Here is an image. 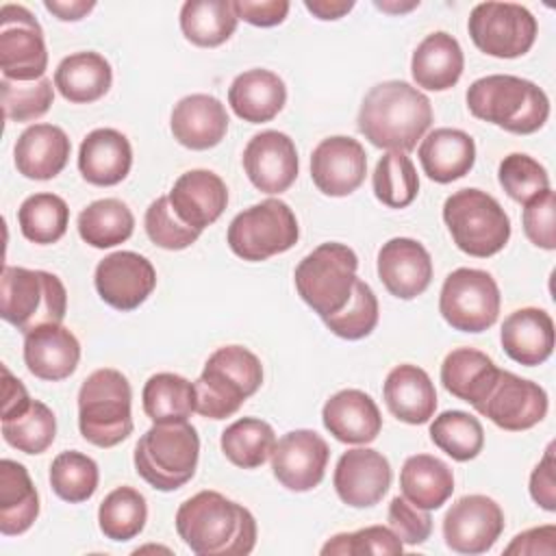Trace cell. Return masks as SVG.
Segmentation results:
<instances>
[{
	"label": "cell",
	"mask_w": 556,
	"mask_h": 556,
	"mask_svg": "<svg viewBox=\"0 0 556 556\" xmlns=\"http://www.w3.org/2000/svg\"><path fill=\"white\" fill-rule=\"evenodd\" d=\"M176 532L200 556H245L256 545L254 515L217 491H200L176 510Z\"/></svg>",
	"instance_id": "1"
},
{
	"label": "cell",
	"mask_w": 556,
	"mask_h": 556,
	"mask_svg": "<svg viewBox=\"0 0 556 556\" xmlns=\"http://www.w3.org/2000/svg\"><path fill=\"white\" fill-rule=\"evenodd\" d=\"M356 122L371 146L406 154L432 126V104L410 83L384 80L367 91Z\"/></svg>",
	"instance_id": "2"
},
{
	"label": "cell",
	"mask_w": 556,
	"mask_h": 556,
	"mask_svg": "<svg viewBox=\"0 0 556 556\" xmlns=\"http://www.w3.org/2000/svg\"><path fill=\"white\" fill-rule=\"evenodd\" d=\"M465 98L473 117L515 135H532L549 117L547 93L513 74L482 76L469 85Z\"/></svg>",
	"instance_id": "3"
},
{
	"label": "cell",
	"mask_w": 556,
	"mask_h": 556,
	"mask_svg": "<svg viewBox=\"0 0 556 556\" xmlns=\"http://www.w3.org/2000/svg\"><path fill=\"white\" fill-rule=\"evenodd\" d=\"M263 384V365L243 345L217 348L204 363L195 387V413L208 419H226Z\"/></svg>",
	"instance_id": "4"
},
{
	"label": "cell",
	"mask_w": 556,
	"mask_h": 556,
	"mask_svg": "<svg viewBox=\"0 0 556 556\" xmlns=\"http://www.w3.org/2000/svg\"><path fill=\"white\" fill-rule=\"evenodd\" d=\"M132 391L128 378L102 367L85 378L78 391V428L87 443L115 447L132 432Z\"/></svg>",
	"instance_id": "5"
},
{
	"label": "cell",
	"mask_w": 556,
	"mask_h": 556,
	"mask_svg": "<svg viewBox=\"0 0 556 556\" xmlns=\"http://www.w3.org/2000/svg\"><path fill=\"white\" fill-rule=\"evenodd\" d=\"M200 437L189 421L154 424L135 445L137 473L159 491L187 484L198 467Z\"/></svg>",
	"instance_id": "6"
},
{
	"label": "cell",
	"mask_w": 556,
	"mask_h": 556,
	"mask_svg": "<svg viewBox=\"0 0 556 556\" xmlns=\"http://www.w3.org/2000/svg\"><path fill=\"white\" fill-rule=\"evenodd\" d=\"M67 311L63 282L43 269L7 265L0 280V315L20 332L43 324H61Z\"/></svg>",
	"instance_id": "7"
},
{
	"label": "cell",
	"mask_w": 556,
	"mask_h": 556,
	"mask_svg": "<svg viewBox=\"0 0 556 556\" xmlns=\"http://www.w3.org/2000/svg\"><path fill=\"white\" fill-rule=\"evenodd\" d=\"M358 256L345 243L328 241L308 252L295 267L298 295L324 319L339 313L352 298Z\"/></svg>",
	"instance_id": "8"
},
{
	"label": "cell",
	"mask_w": 556,
	"mask_h": 556,
	"mask_svg": "<svg viewBox=\"0 0 556 556\" xmlns=\"http://www.w3.org/2000/svg\"><path fill=\"white\" fill-rule=\"evenodd\" d=\"M443 222L456 248L486 258L504 250L510 239V219L500 202L480 189L454 191L443 202Z\"/></svg>",
	"instance_id": "9"
},
{
	"label": "cell",
	"mask_w": 556,
	"mask_h": 556,
	"mask_svg": "<svg viewBox=\"0 0 556 556\" xmlns=\"http://www.w3.org/2000/svg\"><path fill=\"white\" fill-rule=\"evenodd\" d=\"M300 226L287 202L267 198L235 215L228 226V248L243 261L258 263L298 243Z\"/></svg>",
	"instance_id": "10"
},
{
	"label": "cell",
	"mask_w": 556,
	"mask_h": 556,
	"mask_svg": "<svg viewBox=\"0 0 556 556\" xmlns=\"http://www.w3.org/2000/svg\"><path fill=\"white\" fill-rule=\"evenodd\" d=\"M500 287L484 269L458 267L443 280L441 317L460 332H484L500 315Z\"/></svg>",
	"instance_id": "11"
},
{
	"label": "cell",
	"mask_w": 556,
	"mask_h": 556,
	"mask_svg": "<svg viewBox=\"0 0 556 556\" xmlns=\"http://www.w3.org/2000/svg\"><path fill=\"white\" fill-rule=\"evenodd\" d=\"M473 46L495 59L523 56L536 39V17L515 2H480L467 22Z\"/></svg>",
	"instance_id": "12"
},
{
	"label": "cell",
	"mask_w": 556,
	"mask_h": 556,
	"mask_svg": "<svg viewBox=\"0 0 556 556\" xmlns=\"http://www.w3.org/2000/svg\"><path fill=\"white\" fill-rule=\"evenodd\" d=\"M48 50L39 22L22 4L0 9V70L7 80L33 83L43 78Z\"/></svg>",
	"instance_id": "13"
},
{
	"label": "cell",
	"mask_w": 556,
	"mask_h": 556,
	"mask_svg": "<svg viewBox=\"0 0 556 556\" xmlns=\"http://www.w3.org/2000/svg\"><path fill=\"white\" fill-rule=\"evenodd\" d=\"M476 410L502 430L521 432L543 421L547 415V393L541 384L500 369L497 382Z\"/></svg>",
	"instance_id": "14"
},
{
	"label": "cell",
	"mask_w": 556,
	"mask_h": 556,
	"mask_svg": "<svg viewBox=\"0 0 556 556\" xmlns=\"http://www.w3.org/2000/svg\"><path fill=\"white\" fill-rule=\"evenodd\" d=\"M504 530L500 504L486 495L473 493L456 500L443 517V539L452 552L484 554Z\"/></svg>",
	"instance_id": "15"
},
{
	"label": "cell",
	"mask_w": 556,
	"mask_h": 556,
	"mask_svg": "<svg viewBox=\"0 0 556 556\" xmlns=\"http://www.w3.org/2000/svg\"><path fill=\"white\" fill-rule=\"evenodd\" d=\"M269 458L276 480L289 491L304 493L324 480L330 450L315 430L300 428L282 434Z\"/></svg>",
	"instance_id": "16"
},
{
	"label": "cell",
	"mask_w": 556,
	"mask_h": 556,
	"mask_svg": "<svg viewBox=\"0 0 556 556\" xmlns=\"http://www.w3.org/2000/svg\"><path fill=\"white\" fill-rule=\"evenodd\" d=\"M93 285L109 306L117 311H135L154 291L156 271L146 256L119 250L98 263Z\"/></svg>",
	"instance_id": "17"
},
{
	"label": "cell",
	"mask_w": 556,
	"mask_h": 556,
	"mask_svg": "<svg viewBox=\"0 0 556 556\" xmlns=\"http://www.w3.org/2000/svg\"><path fill=\"white\" fill-rule=\"evenodd\" d=\"M367 174L365 148L345 135L321 139L311 154V178L330 198L354 193Z\"/></svg>",
	"instance_id": "18"
},
{
	"label": "cell",
	"mask_w": 556,
	"mask_h": 556,
	"mask_svg": "<svg viewBox=\"0 0 556 556\" xmlns=\"http://www.w3.org/2000/svg\"><path fill=\"white\" fill-rule=\"evenodd\" d=\"M339 500L354 508L378 504L391 486V465L371 447H354L341 454L332 476Z\"/></svg>",
	"instance_id": "19"
},
{
	"label": "cell",
	"mask_w": 556,
	"mask_h": 556,
	"mask_svg": "<svg viewBox=\"0 0 556 556\" xmlns=\"http://www.w3.org/2000/svg\"><path fill=\"white\" fill-rule=\"evenodd\" d=\"M243 169L258 191H287L295 182L300 169L293 139L280 130H263L254 135L243 150Z\"/></svg>",
	"instance_id": "20"
},
{
	"label": "cell",
	"mask_w": 556,
	"mask_h": 556,
	"mask_svg": "<svg viewBox=\"0 0 556 556\" xmlns=\"http://www.w3.org/2000/svg\"><path fill=\"white\" fill-rule=\"evenodd\" d=\"M378 278L391 295L413 300L432 282V258L419 241L393 237L378 252Z\"/></svg>",
	"instance_id": "21"
},
{
	"label": "cell",
	"mask_w": 556,
	"mask_h": 556,
	"mask_svg": "<svg viewBox=\"0 0 556 556\" xmlns=\"http://www.w3.org/2000/svg\"><path fill=\"white\" fill-rule=\"evenodd\" d=\"M78 361L80 343L61 324H43L24 334V363L39 380H65L76 371Z\"/></svg>",
	"instance_id": "22"
},
{
	"label": "cell",
	"mask_w": 556,
	"mask_h": 556,
	"mask_svg": "<svg viewBox=\"0 0 556 556\" xmlns=\"http://www.w3.org/2000/svg\"><path fill=\"white\" fill-rule=\"evenodd\" d=\"M176 215L191 228L204 230L219 219L228 204L226 182L211 169H189L167 193Z\"/></svg>",
	"instance_id": "23"
},
{
	"label": "cell",
	"mask_w": 556,
	"mask_h": 556,
	"mask_svg": "<svg viewBox=\"0 0 556 556\" xmlns=\"http://www.w3.org/2000/svg\"><path fill=\"white\" fill-rule=\"evenodd\" d=\"M324 428L341 443L365 445L371 443L382 430V415L361 389H343L330 395L321 408Z\"/></svg>",
	"instance_id": "24"
},
{
	"label": "cell",
	"mask_w": 556,
	"mask_h": 556,
	"mask_svg": "<svg viewBox=\"0 0 556 556\" xmlns=\"http://www.w3.org/2000/svg\"><path fill=\"white\" fill-rule=\"evenodd\" d=\"M169 128L180 146L189 150H208L226 137L228 113L215 96L191 93L174 106Z\"/></svg>",
	"instance_id": "25"
},
{
	"label": "cell",
	"mask_w": 556,
	"mask_h": 556,
	"mask_svg": "<svg viewBox=\"0 0 556 556\" xmlns=\"http://www.w3.org/2000/svg\"><path fill=\"white\" fill-rule=\"evenodd\" d=\"M500 341L515 363L526 367L541 365L554 352V321L543 308H517L504 319Z\"/></svg>",
	"instance_id": "26"
},
{
	"label": "cell",
	"mask_w": 556,
	"mask_h": 556,
	"mask_svg": "<svg viewBox=\"0 0 556 556\" xmlns=\"http://www.w3.org/2000/svg\"><path fill=\"white\" fill-rule=\"evenodd\" d=\"M72 152L70 137L54 124H33L15 141L13 159L24 178L50 180L63 172Z\"/></svg>",
	"instance_id": "27"
},
{
	"label": "cell",
	"mask_w": 556,
	"mask_h": 556,
	"mask_svg": "<svg viewBox=\"0 0 556 556\" xmlns=\"http://www.w3.org/2000/svg\"><path fill=\"white\" fill-rule=\"evenodd\" d=\"M130 165V141L115 128H96L80 143L78 169L89 185L113 187L128 176Z\"/></svg>",
	"instance_id": "28"
},
{
	"label": "cell",
	"mask_w": 556,
	"mask_h": 556,
	"mask_svg": "<svg viewBox=\"0 0 556 556\" xmlns=\"http://www.w3.org/2000/svg\"><path fill=\"white\" fill-rule=\"evenodd\" d=\"M382 395L389 413L404 424L417 426L434 417L437 391L430 376L417 365H395L384 378Z\"/></svg>",
	"instance_id": "29"
},
{
	"label": "cell",
	"mask_w": 556,
	"mask_h": 556,
	"mask_svg": "<svg viewBox=\"0 0 556 556\" xmlns=\"http://www.w3.org/2000/svg\"><path fill=\"white\" fill-rule=\"evenodd\" d=\"M417 156L424 174L445 185L469 174L476 163V143L460 128H434L421 139Z\"/></svg>",
	"instance_id": "30"
},
{
	"label": "cell",
	"mask_w": 556,
	"mask_h": 556,
	"mask_svg": "<svg viewBox=\"0 0 556 556\" xmlns=\"http://www.w3.org/2000/svg\"><path fill=\"white\" fill-rule=\"evenodd\" d=\"M287 102L282 78L269 70L254 67L235 76L228 87V104L237 117L250 124L274 119Z\"/></svg>",
	"instance_id": "31"
},
{
	"label": "cell",
	"mask_w": 556,
	"mask_h": 556,
	"mask_svg": "<svg viewBox=\"0 0 556 556\" xmlns=\"http://www.w3.org/2000/svg\"><path fill=\"white\" fill-rule=\"evenodd\" d=\"M465 67L460 43L445 30H434L421 39L410 59V74L417 87L428 91L452 89Z\"/></svg>",
	"instance_id": "32"
},
{
	"label": "cell",
	"mask_w": 556,
	"mask_h": 556,
	"mask_svg": "<svg viewBox=\"0 0 556 556\" xmlns=\"http://www.w3.org/2000/svg\"><path fill=\"white\" fill-rule=\"evenodd\" d=\"M497 376L500 367L493 358L473 348H456L441 363V382L445 391L473 408L486 400Z\"/></svg>",
	"instance_id": "33"
},
{
	"label": "cell",
	"mask_w": 556,
	"mask_h": 556,
	"mask_svg": "<svg viewBox=\"0 0 556 556\" xmlns=\"http://www.w3.org/2000/svg\"><path fill=\"white\" fill-rule=\"evenodd\" d=\"M39 515V495L28 469L11 458L0 460V532L17 536L26 532Z\"/></svg>",
	"instance_id": "34"
},
{
	"label": "cell",
	"mask_w": 556,
	"mask_h": 556,
	"mask_svg": "<svg viewBox=\"0 0 556 556\" xmlns=\"http://www.w3.org/2000/svg\"><path fill=\"white\" fill-rule=\"evenodd\" d=\"M113 83L109 61L98 52H74L65 56L54 72V87L74 104H89L106 96Z\"/></svg>",
	"instance_id": "35"
},
{
	"label": "cell",
	"mask_w": 556,
	"mask_h": 556,
	"mask_svg": "<svg viewBox=\"0 0 556 556\" xmlns=\"http://www.w3.org/2000/svg\"><path fill=\"white\" fill-rule=\"evenodd\" d=\"M402 495L424 510L441 508L454 493V473L437 456H408L400 471Z\"/></svg>",
	"instance_id": "36"
},
{
	"label": "cell",
	"mask_w": 556,
	"mask_h": 556,
	"mask_svg": "<svg viewBox=\"0 0 556 556\" xmlns=\"http://www.w3.org/2000/svg\"><path fill=\"white\" fill-rule=\"evenodd\" d=\"M237 13L230 0H187L180 9V30L200 48H217L237 30Z\"/></svg>",
	"instance_id": "37"
},
{
	"label": "cell",
	"mask_w": 556,
	"mask_h": 556,
	"mask_svg": "<svg viewBox=\"0 0 556 556\" xmlns=\"http://www.w3.org/2000/svg\"><path fill=\"white\" fill-rule=\"evenodd\" d=\"M143 410L154 424L187 421L195 410V387L187 378L161 371L143 384Z\"/></svg>",
	"instance_id": "38"
},
{
	"label": "cell",
	"mask_w": 556,
	"mask_h": 556,
	"mask_svg": "<svg viewBox=\"0 0 556 556\" xmlns=\"http://www.w3.org/2000/svg\"><path fill=\"white\" fill-rule=\"evenodd\" d=\"M135 230L132 211L117 198H102L85 206L78 215L80 239L98 250L113 248L130 239Z\"/></svg>",
	"instance_id": "39"
},
{
	"label": "cell",
	"mask_w": 556,
	"mask_h": 556,
	"mask_svg": "<svg viewBox=\"0 0 556 556\" xmlns=\"http://www.w3.org/2000/svg\"><path fill=\"white\" fill-rule=\"evenodd\" d=\"M219 445L232 465L241 469H256L271 456L276 432L258 417H241L222 432Z\"/></svg>",
	"instance_id": "40"
},
{
	"label": "cell",
	"mask_w": 556,
	"mask_h": 556,
	"mask_svg": "<svg viewBox=\"0 0 556 556\" xmlns=\"http://www.w3.org/2000/svg\"><path fill=\"white\" fill-rule=\"evenodd\" d=\"M22 235L39 245L59 241L70 224L67 202L56 193H33L17 208Z\"/></svg>",
	"instance_id": "41"
},
{
	"label": "cell",
	"mask_w": 556,
	"mask_h": 556,
	"mask_svg": "<svg viewBox=\"0 0 556 556\" xmlns=\"http://www.w3.org/2000/svg\"><path fill=\"white\" fill-rule=\"evenodd\" d=\"M148 519L146 497L132 486L113 489L98 508V526L111 541L135 539Z\"/></svg>",
	"instance_id": "42"
},
{
	"label": "cell",
	"mask_w": 556,
	"mask_h": 556,
	"mask_svg": "<svg viewBox=\"0 0 556 556\" xmlns=\"http://www.w3.org/2000/svg\"><path fill=\"white\" fill-rule=\"evenodd\" d=\"M432 443L458 463L476 458L484 447L482 424L465 410H445L430 424Z\"/></svg>",
	"instance_id": "43"
},
{
	"label": "cell",
	"mask_w": 556,
	"mask_h": 556,
	"mask_svg": "<svg viewBox=\"0 0 556 556\" xmlns=\"http://www.w3.org/2000/svg\"><path fill=\"white\" fill-rule=\"evenodd\" d=\"M371 185L374 195L389 208H404L419 193L417 169L404 152L382 154L376 163Z\"/></svg>",
	"instance_id": "44"
},
{
	"label": "cell",
	"mask_w": 556,
	"mask_h": 556,
	"mask_svg": "<svg viewBox=\"0 0 556 556\" xmlns=\"http://www.w3.org/2000/svg\"><path fill=\"white\" fill-rule=\"evenodd\" d=\"M98 480L100 471L96 460L76 450L61 452L50 465V486L70 504L87 502L96 493Z\"/></svg>",
	"instance_id": "45"
},
{
	"label": "cell",
	"mask_w": 556,
	"mask_h": 556,
	"mask_svg": "<svg viewBox=\"0 0 556 556\" xmlns=\"http://www.w3.org/2000/svg\"><path fill=\"white\" fill-rule=\"evenodd\" d=\"M2 437L24 454H41L56 437V417L43 402L33 400L20 417L2 421Z\"/></svg>",
	"instance_id": "46"
},
{
	"label": "cell",
	"mask_w": 556,
	"mask_h": 556,
	"mask_svg": "<svg viewBox=\"0 0 556 556\" xmlns=\"http://www.w3.org/2000/svg\"><path fill=\"white\" fill-rule=\"evenodd\" d=\"M378 298L365 280H356L350 302L334 315L324 317L326 328L348 341L365 339L378 324Z\"/></svg>",
	"instance_id": "47"
},
{
	"label": "cell",
	"mask_w": 556,
	"mask_h": 556,
	"mask_svg": "<svg viewBox=\"0 0 556 556\" xmlns=\"http://www.w3.org/2000/svg\"><path fill=\"white\" fill-rule=\"evenodd\" d=\"M2 109L9 122H33L46 115L54 102V87L50 78H39L33 83L0 80Z\"/></svg>",
	"instance_id": "48"
},
{
	"label": "cell",
	"mask_w": 556,
	"mask_h": 556,
	"mask_svg": "<svg viewBox=\"0 0 556 556\" xmlns=\"http://www.w3.org/2000/svg\"><path fill=\"white\" fill-rule=\"evenodd\" d=\"M497 178L506 195L519 204H528L532 198L549 189V176L545 167L521 152H513L502 159Z\"/></svg>",
	"instance_id": "49"
},
{
	"label": "cell",
	"mask_w": 556,
	"mask_h": 556,
	"mask_svg": "<svg viewBox=\"0 0 556 556\" xmlns=\"http://www.w3.org/2000/svg\"><path fill=\"white\" fill-rule=\"evenodd\" d=\"M146 232L150 241L163 250H185L198 241L200 230L187 226L169 204L167 195L156 198L143 217Z\"/></svg>",
	"instance_id": "50"
},
{
	"label": "cell",
	"mask_w": 556,
	"mask_h": 556,
	"mask_svg": "<svg viewBox=\"0 0 556 556\" xmlns=\"http://www.w3.org/2000/svg\"><path fill=\"white\" fill-rule=\"evenodd\" d=\"M404 543L387 526H367L356 532H341L326 541L324 556H361V554H402Z\"/></svg>",
	"instance_id": "51"
},
{
	"label": "cell",
	"mask_w": 556,
	"mask_h": 556,
	"mask_svg": "<svg viewBox=\"0 0 556 556\" xmlns=\"http://www.w3.org/2000/svg\"><path fill=\"white\" fill-rule=\"evenodd\" d=\"M523 232L541 250L556 248V198L552 189L523 204Z\"/></svg>",
	"instance_id": "52"
},
{
	"label": "cell",
	"mask_w": 556,
	"mask_h": 556,
	"mask_svg": "<svg viewBox=\"0 0 556 556\" xmlns=\"http://www.w3.org/2000/svg\"><path fill=\"white\" fill-rule=\"evenodd\" d=\"M389 528L404 545H421L430 539L432 517L430 510L417 508L406 497H393L389 504Z\"/></svg>",
	"instance_id": "53"
},
{
	"label": "cell",
	"mask_w": 556,
	"mask_h": 556,
	"mask_svg": "<svg viewBox=\"0 0 556 556\" xmlns=\"http://www.w3.org/2000/svg\"><path fill=\"white\" fill-rule=\"evenodd\" d=\"M232 9L239 20L252 26L269 28L285 22L291 4L287 0H235Z\"/></svg>",
	"instance_id": "54"
},
{
	"label": "cell",
	"mask_w": 556,
	"mask_h": 556,
	"mask_svg": "<svg viewBox=\"0 0 556 556\" xmlns=\"http://www.w3.org/2000/svg\"><path fill=\"white\" fill-rule=\"evenodd\" d=\"M556 463H554V443L547 445L543 458L530 473V495L547 513L556 510Z\"/></svg>",
	"instance_id": "55"
},
{
	"label": "cell",
	"mask_w": 556,
	"mask_h": 556,
	"mask_svg": "<svg viewBox=\"0 0 556 556\" xmlns=\"http://www.w3.org/2000/svg\"><path fill=\"white\" fill-rule=\"evenodd\" d=\"M506 556H554L556 554V526H539L519 532L504 549Z\"/></svg>",
	"instance_id": "56"
},
{
	"label": "cell",
	"mask_w": 556,
	"mask_h": 556,
	"mask_svg": "<svg viewBox=\"0 0 556 556\" xmlns=\"http://www.w3.org/2000/svg\"><path fill=\"white\" fill-rule=\"evenodd\" d=\"M30 395L7 365H2V421L20 417L30 406Z\"/></svg>",
	"instance_id": "57"
},
{
	"label": "cell",
	"mask_w": 556,
	"mask_h": 556,
	"mask_svg": "<svg viewBox=\"0 0 556 556\" xmlns=\"http://www.w3.org/2000/svg\"><path fill=\"white\" fill-rule=\"evenodd\" d=\"M43 7L54 13L61 22H78L83 17H87L93 9L96 2L93 0H46Z\"/></svg>",
	"instance_id": "58"
},
{
	"label": "cell",
	"mask_w": 556,
	"mask_h": 556,
	"mask_svg": "<svg viewBox=\"0 0 556 556\" xmlns=\"http://www.w3.org/2000/svg\"><path fill=\"white\" fill-rule=\"evenodd\" d=\"M308 13L317 20H339L354 9L352 0H304Z\"/></svg>",
	"instance_id": "59"
},
{
	"label": "cell",
	"mask_w": 556,
	"mask_h": 556,
	"mask_svg": "<svg viewBox=\"0 0 556 556\" xmlns=\"http://www.w3.org/2000/svg\"><path fill=\"white\" fill-rule=\"evenodd\" d=\"M376 7L380 11H387V13H406V11H413L415 7H419V2H406V4H397V2H376Z\"/></svg>",
	"instance_id": "60"
}]
</instances>
